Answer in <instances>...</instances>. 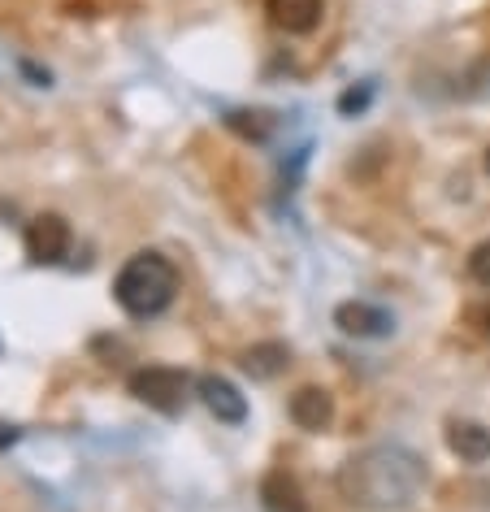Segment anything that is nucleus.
<instances>
[{"label": "nucleus", "mask_w": 490, "mask_h": 512, "mask_svg": "<svg viewBox=\"0 0 490 512\" xmlns=\"http://www.w3.org/2000/svg\"><path fill=\"white\" fill-rule=\"evenodd\" d=\"M430 469L404 443H373L339 469V491L352 508L365 512H404L421 499Z\"/></svg>", "instance_id": "obj_1"}, {"label": "nucleus", "mask_w": 490, "mask_h": 512, "mask_svg": "<svg viewBox=\"0 0 490 512\" xmlns=\"http://www.w3.org/2000/svg\"><path fill=\"white\" fill-rule=\"evenodd\" d=\"M178 296V270L165 252H135L131 261L113 278V300L122 304L126 317L135 322H148V317H161Z\"/></svg>", "instance_id": "obj_2"}, {"label": "nucleus", "mask_w": 490, "mask_h": 512, "mask_svg": "<svg viewBox=\"0 0 490 512\" xmlns=\"http://www.w3.org/2000/svg\"><path fill=\"white\" fill-rule=\"evenodd\" d=\"M126 387H131V395L139 404L174 417V413H183V404H187L191 378L183 374V369H170V365H148V369H135Z\"/></svg>", "instance_id": "obj_3"}, {"label": "nucleus", "mask_w": 490, "mask_h": 512, "mask_svg": "<svg viewBox=\"0 0 490 512\" xmlns=\"http://www.w3.org/2000/svg\"><path fill=\"white\" fill-rule=\"evenodd\" d=\"M70 243H74V230H70L66 217L40 213V217H31V222H27V252H31V261H40V265L66 261Z\"/></svg>", "instance_id": "obj_4"}, {"label": "nucleus", "mask_w": 490, "mask_h": 512, "mask_svg": "<svg viewBox=\"0 0 490 512\" xmlns=\"http://www.w3.org/2000/svg\"><path fill=\"white\" fill-rule=\"evenodd\" d=\"M334 326H339L347 339H386L395 330V317L369 300H347L334 309Z\"/></svg>", "instance_id": "obj_5"}, {"label": "nucleus", "mask_w": 490, "mask_h": 512, "mask_svg": "<svg viewBox=\"0 0 490 512\" xmlns=\"http://www.w3.org/2000/svg\"><path fill=\"white\" fill-rule=\"evenodd\" d=\"M196 391H200V400H204V408L222 421V426H243L248 421V400L239 395V387L230 378H222V374H204L200 382H196Z\"/></svg>", "instance_id": "obj_6"}, {"label": "nucleus", "mask_w": 490, "mask_h": 512, "mask_svg": "<svg viewBox=\"0 0 490 512\" xmlns=\"http://www.w3.org/2000/svg\"><path fill=\"white\" fill-rule=\"evenodd\" d=\"M287 413H291V421L300 430H308V434H321L334 421V395L330 391H321V387H300L291 395V404H287Z\"/></svg>", "instance_id": "obj_7"}, {"label": "nucleus", "mask_w": 490, "mask_h": 512, "mask_svg": "<svg viewBox=\"0 0 490 512\" xmlns=\"http://www.w3.org/2000/svg\"><path fill=\"white\" fill-rule=\"evenodd\" d=\"M265 14H269V22H274L278 31L308 35V31H317L326 5H321V0H265Z\"/></svg>", "instance_id": "obj_8"}, {"label": "nucleus", "mask_w": 490, "mask_h": 512, "mask_svg": "<svg viewBox=\"0 0 490 512\" xmlns=\"http://www.w3.org/2000/svg\"><path fill=\"white\" fill-rule=\"evenodd\" d=\"M243 374H252L256 382H269V378H278V374H287V365H291V348L287 343H278V339H265V343H252L248 352H243Z\"/></svg>", "instance_id": "obj_9"}, {"label": "nucleus", "mask_w": 490, "mask_h": 512, "mask_svg": "<svg viewBox=\"0 0 490 512\" xmlns=\"http://www.w3.org/2000/svg\"><path fill=\"white\" fill-rule=\"evenodd\" d=\"M447 447L464 460V465H486L490 460V430L477 426V421H451L447 426Z\"/></svg>", "instance_id": "obj_10"}, {"label": "nucleus", "mask_w": 490, "mask_h": 512, "mask_svg": "<svg viewBox=\"0 0 490 512\" xmlns=\"http://www.w3.org/2000/svg\"><path fill=\"white\" fill-rule=\"evenodd\" d=\"M261 504H265L269 512H308L300 482H295L291 473H282V469L265 473V482H261Z\"/></svg>", "instance_id": "obj_11"}, {"label": "nucleus", "mask_w": 490, "mask_h": 512, "mask_svg": "<svg viewBox=\"0 0 490 512\" xmlns=\"http://www.w3.org/2000/svg\"><path fill=\"white\" fill-rule=\"evenodd\" d=\"M226 126L239 131L243 139H256V144H265V139L274 135V118H269V113H230Z\"/></svg>", "instance_id": "obj_12"}, {"label": "nucleus", "mask_w": 490, "mask_h": 512, "mask_svg": "<svg viewBox=\"0 0 490 512\" xmlns=\"http://www.w3.org/2000/svg\"><path fill=\"white\" fill-rule=\"evenodd\" d=\"M469 278L477 287H486L490 291V239L486 243H477V248L469 252Z\"/></svg>", "instance_id": "obj_13"}, {"label": "nucleus", "mask_w": 490, "mask_h": 512, "mask_svg": "<svg viewBox=\"0 0 490 512\" xmlns=\"http://www.w3.org/2000/svg\"><path fill=\"white\" fill-rule=\"evenodd\" d=\"M369 96H373V87L365 83V87H360V92H343V100H339V109L343 113H360V109H365L369 105Z\"/></svg>", "instance_id": "obj_14"}, {"label": "nucleus", "mask_w": 490, "mask_h": 512, "mask_svg": "<svg viewBox=\"0 0 490 512\" xmlns=\"http://www.w3.org/2000/svg\"><path fill=\"white\" fill-rule=\"evenodd\" d=\"M473 322H477V330H482V335L490 339V300L482 304V309H473Z\"/></svg>", "instance_id": "obj_15"}, {"label": "nucleus", "mask_w": 490, "mask_h": 512, "mask_svg": "<svg viewBox=\"0 0 490 512\" xmlns=\"http://www.w3.org/2000/svg\"><path fill=\"white\" fill-rule=\"evenodd\" d=\"M14 439H18V430H14V426H0V447L14 443Z\"/></svg>", "instance_id": "obj_16"}, {"label": "nucleus", "mask_w": 490, "mask_h": 512, "mask_svg": "<svg viewBox=\"0 0 490 512\" xmlns=\"http://www.w3.org/2000/svg\"><path fill=\"white\" fill-rule=\"evenodd\" d=\"M486 174H490V152H486Z\"/></svg>", "instance_id": "obj_17"}]
</instances>
